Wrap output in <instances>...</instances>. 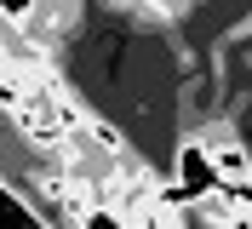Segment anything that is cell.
<instances>
[{
  "instance_id": "1",
  "label": "cell",
  "mask_w": 252,
  "mask_h": 229,
  "mask_svg": "<svg viewBox=\"0 0 252 229\" xmlns=\"http://www.w3.org/2000/svg\"><path fill=\"white\" fill-rule=\"evenodd\" d=\"M206 195H218L212 155H206L201 137H184V143H178V161H172V189H166V200H172V206H201Z\"/></svg>"
},
{
  "instance_id": "2",
  "label": "cell",
  "mask_w": 252,
  "mask_h": 229,
  "mask_svg": "<svg viewBox=\"0 0 252 229\" xmlns=\"http://www.w3.org/2000/svg\"><path fill=\"white\" fill-rule=\"evenodd\" d=\"M206 155H212L218 183H247V178H252V155L241 149L235 137H206Z\"/></svg>"
}]
</instances>
